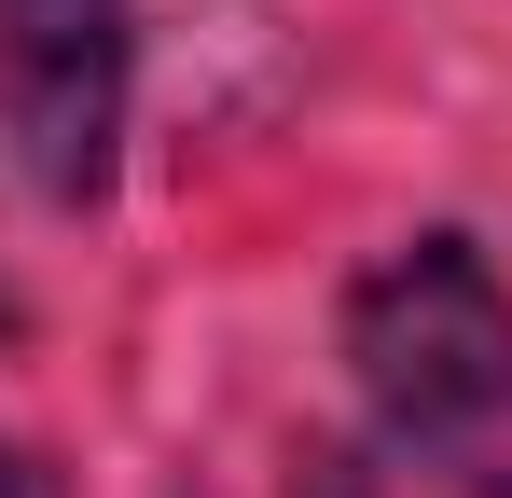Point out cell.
Returning a JSON list of instances; mask_svg holds the SVG:
<instances>
[{
    "label": "cell",
    "instance_id": "1",
    "mask_svg": "<svg viewBox=\"0 0 512 498\" xmlns=\"http://www.w3.org/2000/svg\"><path fill=\"white\" fill-rule=\"evenodd\" d=\"M346 360L388 457H416L457 498H512V291L471 236H416L346 291Z\"/></svg>",
    "mask_w": 512,
    "mask_h": 498
},
{
    "label": "cell",
    "instance_id": "2",
    "mask_svg": "<svg viewBox=\"0 0 512 498\" xmlns=\"http://www.w3.org/2000/svg\"><path fill=\"white\" fill-rule=\"evenodd\" d=\"M125 56H139V14L125 0H0V139L28 153V180L56 208H84L111 180Z\"/></svg>",
    "mask_w": 512,
    "mask_h": 498
},
{
    "label": "cell",
    "instance_id": "3",
    "mask_svg": "<svg viewBox=\"0 0 512 498\" xmlns=\"http://www.w3.org/2000/svg\"><path fill=\"white\" fill-rule=\"evenodd\" d=\"M0 498H42V485H28V457H14V443H0Z\"/></svg>",
    "mask_w": 512,
    "mask_h": 498
}]
</instances>
